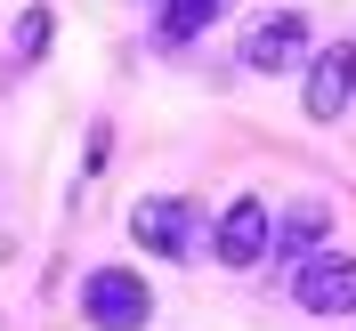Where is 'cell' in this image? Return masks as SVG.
Here are the masks:
<instances>
[{"mask_svg":"<svg viewBox=\"0 0 356 331\" xmlns=\"http://www.w3.org/2000/svg\"><path fill=\"white\" fill-rule=\"evenodd\" d=\"M130 243L154 251V259H186V251H195V210L178 194H146L130 210Z\"/></svg>","mask_w":356,"mask_h":331,"instance_id":"6","label":"cell"},{"mask_svg":"<svg viewBox=\"0 0 356 331\" xmlns=\"http://www.w3.org/2000/svg\"><path fill=\"white\" fill-rule=\"evenodd\" d=\"M243 65H251V73L308 65V17H300V8H267V17L243 33Z\"/></svg>","mask_w":356,"mask_h":331,"instance_id":"4","label":"cell"},{"mask_svg":"<svg viewBox=\"0 0 356 331\" xmlns=\"http://www.w3.org/2000/svg\"><path fill=\"white\" fill-rule=\"evenodd\" d=\"M81 315L97 331H146L154 323V291H146V275H130V266H89L81 275Z\"/></svg>","mask_w":356,"mask_h":331,"instance_id":"1","label":"cell"},{"mask_svg":"<svg viewBox=\"0 0 356 331\" xmlns=\"http://www.w3.org/2000/svg\"><path fill=\"white\" fill-rule=\"evenodd\" d=\"M324 226H332V210H324L316 194H300V202L284 210V219H275V259H284L291 275H300V266H308L316 251H324Z\"/></svg>","mask_w":356,"mask_h":331,"instance_id":"7","label":"cell"},{"mask_svg":"<svg viewBox=\"0 0 356 331\" xmlns=\"http://www.w3.org/2000/svg\"><path fill=\"white\" fill-rule=\"evenodd\" d=\"M291 299L308 315H356V259L348 251H316V259L291 275Z\"/></svg>","mask_w":356,"mask_h":331,"instance_id":"5","label":"cell"},{"mask_svg":"<svg viewBox=\"0 0 356 331\" xmlns=\"http://www.w3.org/2000/svg\"><path fill=\"white\" fill-rule=\"evenodd\" d=\"M49 33H57V17H49V8H24V17H17V57H24V65L49 49Z\"/></svg>","mask_w":356,"mask_h":331,"instance_id":"9","label":"cell"},{"mask_svg":"<svg viewBox=\"0 0 356 331\" xmlns=\"http://www.w3.org/2000/svg\"><path fill=\"white\" fill-rule=\"evenodd\" d=\"M300 105H308V121H340V113L356 105V41H332L308 57V89H300Z\"/></svg>","mask_w":356,"mask_h":331,"instance_id":"3","label":"cell"},{"mask_svg":"<svg viewBox=\"0 0 356 331\" xmlns=\"http://www.w3.org/2000/svg\"><path fill=\"white\" fill-rule=\"evenodd\" d=\"M219 8H227V0H154V41L162 49H186Z\"/></svg>","mask_w":356,"mask_h":331,"instance_id":"8","label":"cell"},{"mask_svg":"<svg viewBox=\"0 0 356 331\" xmlns=\"http://www.w3.org/2000/svg\"><path fill=\"white\" fill-rule=\"evenodd\" d=\"M211 251H219V266H235V275L259 266L267 251H275V219H267V202H259V194H235V202L219 210V226H211Z\"/></svg>","mask_w":356,"mask_h":331,"instance_id":"2","label":"cell"}]
</instances>
